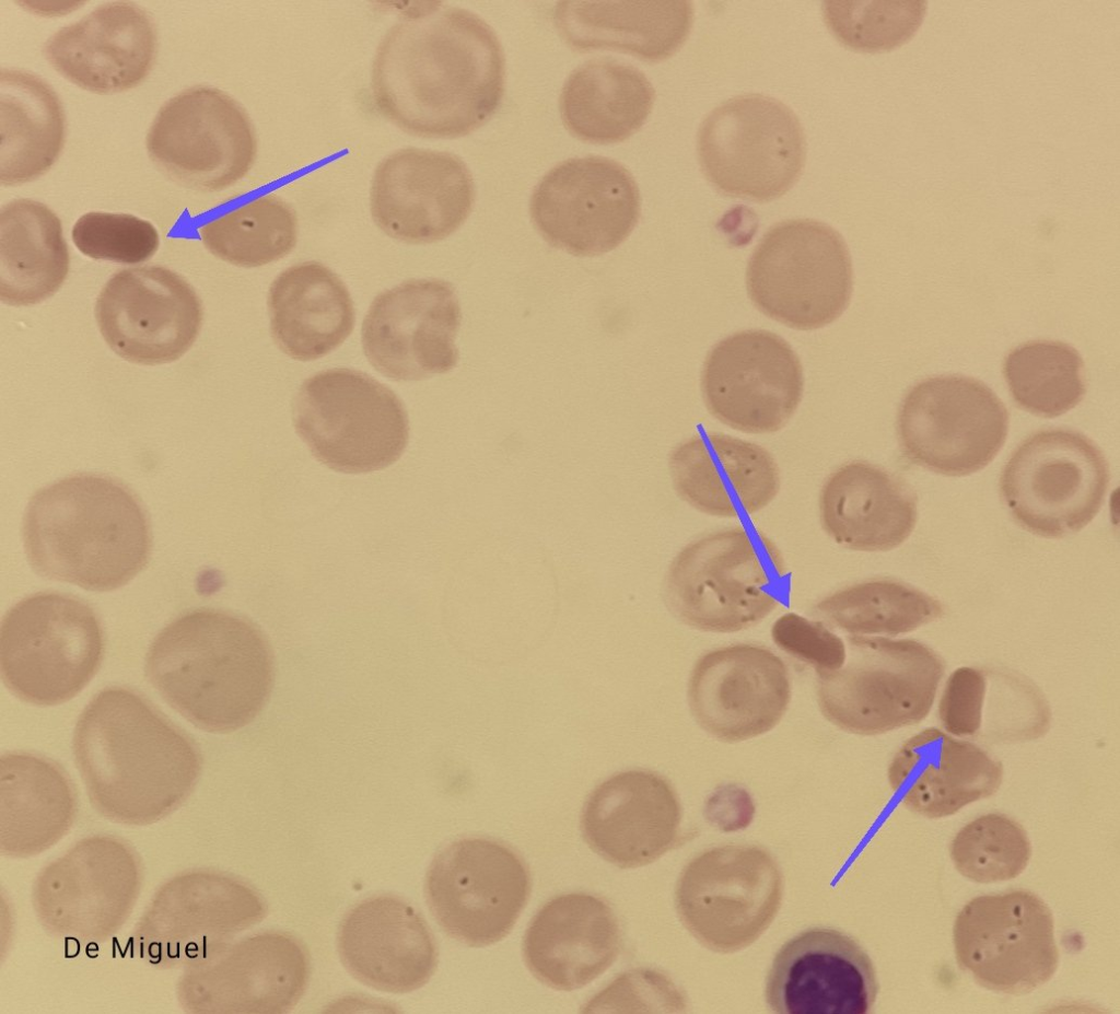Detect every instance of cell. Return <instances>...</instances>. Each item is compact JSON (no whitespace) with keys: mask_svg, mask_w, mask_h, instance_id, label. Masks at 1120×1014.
Here are the masks:
<instances>
[{"mask_svg":"<svg viewBox=\"0 0 1120 1014\" xmlns=\"http://www.w3.org/2000/svg\"><path fill=\"white\" fill-rule=\"evenodd\" d=\"M505 58L477 14L442 2L404 13L380 42L371 68L378 113L406 133L458 138L481 127L504 93Z\"/></svg>","mask_w":1120,"mask_h":1014,"instance_id":"cell-1","label":"cell"},{"mask_svg":"<svg viewBox=\"0 0 1120 1014\" xmlns=\"http://www.w3.org/2000/svg\"><path fill=\"white\" fill-rule=\"evenodd\" d=\"M73 755L95 808L137 825L175 811L192 792L202 765L190 736L124 687L102 690L82 711Z\"/></svg>","mask_w":1120,"mask_h":1014,"instance_id":"cell-2","label":"cell"},{"mask_svg":"<svg viewBox=\"0 0 1120 1014\" xmlns=\"http://www.w3.org/2000/svg\"><path fill=\"white\" fill-rule=\"evenodd\" d=\"M145 675L161 697L191 724L230 733L262 710L273 684V656L249 620L218 609H197L154 638Z\"/></svg>","mask_w":1120,"mask_h":1014,"instance_id":"cell-3","label":"cell"},{"mask_svg":"<svg viewBox=\"0 0 1120 1014\" xmlns=\"http://www.w3.org/2000/svg\"><path fill=\"white\" fill-rule=\"evenodd\" d=\"M22 537L42 576L108 592L131 581L148 563L151 532L135 494L112 478L66 477L28 501Z\"/></svg>","mask_w":1120,"mask_h":1014,"instance_id":"cell-4","label":"cell"},{"mask_svg":"<svg viewBox=\"0 0 1120 1014\" xmlns=\"http://www.w3.org/2000/svg\"><path fill=\"white\" fill-rule=\"evenodd\" d=\"M788 568L758 528L737 525L686 545L668 567L664 598L682 623L704 632L749 629L781 603Z\"/></svg>","mask_w":1120,"mask_h":1014,"instance_id":"cell-5","label":"cell"},{"mask_svg":"<svg viewBox=\"0 0 1120 1014\" xmlns=\"http://www.w3.org/2000/svg\"><path fill=\"white\" fill-rule=\"evenodd\" d=\"M843 664L817 674L822 715L844 732L877 735L918 724L930 713L943 660L913 639L847 637Z\"/></svg>","mask_w":1120,"mask_h":1014,"instance_id":"cell-6","label":"cell"},{"mask_svg":"<svg viewBox=\"0 0 1120 1014\" xmlns=\"http://www.w3.org/2000/svg\"><path fill=\"white\" fill-rule=\"evenodd\" d=\"M103 654V629L95 611L68 594L27 596L1 623L3 683L35 706H57L75 697L97 673Z\"/></svg>","mask_w":1120,"mask_h":1014,"instance_id":"cell-7","label":"cell"},{"mask_svg":"<svg viewBox=\"0 0 1120 1014\" xmlns=\"http://www.w3.org/2000/svg\"><path fill=\"white\" fill-rule=\"evenodd\" d=\"M293 422L313 456L347 474L383 469L404 453L407 411L386 385L351 369H329L306 378L293 403Z\"/></svg>","mask_w":1120,"mask_h":1014,"instance_id":"cell-8","label":"cell"},{"mask_svg":"<svg viewBox=\"0 0 1120 1014\" xmlns=\"http://www.w3.org/2000/svg\"><path fill=\"white\" fill-rule=\"evenodd\" d=\"M752 304L788 327L813 330L838 319L853 290L849 248L830 225L793 219L771 226L747 265Z\"/></svg>","mask_w":1120,"mask_h":1014,"instance_id":"cell-9","label":"cell"},{"mask_svg":"<svg viewBox=\"0 0 1120 1014\" xmlns=\"http://www.w3.org/2000/svg\"><path fill=\"white\" fill-rule=\"evenodd\" d=\"M701 171L722 194L765 202L784 195L806 160V138L795 113L759 93L728 98L700 124Z\"/></svg>","mask_w":1120,"mask_h":1014,"instance_id":"cell-10","label":"cell"},{"mask_svg":"<svg viewBox=\"0 0 1120 1014\" xmlns=\"http://www.w3.org/2000/svg\"><path fill=\"white\" fill-rule=\"evenodd\" d=\"M1108 462L1086 435L1065 429L1038 431L1012 453L1001 497L1029 533L1062 538L1078 533L1099 512L1109 486Z\"/></svg>","mask_w":1120,"mask_h":1014,"instance_id":"cell-11","label":"cell"},{"mask_svg":"<svg viewBox=\"0 0 1120 1014\" xmlns=\"http://www.w3.org/2000/svg\"><path fill=\"white\" fill-rule=\"evenodd\" d=\"M783 897L775 859L754 844H725L692 858L675 889V906L688 932L718 953L742 951L769 928Z\"/></svg>","mask_w":1120,"mask_h":1014,"instance_id":"cell-12","label":"cell"},{"mask_svg":"<svg viewBox=\"0 0 1120 1014\" xmlns=\"http://www.w3.org/2000/svg\"><path fill=\"white\" fill-rule=\"evenodd\" d=\"M1008 431V412L984 383L938 375L915 384L897 415V436L912 464L944 476L981 470L998 455Z\"/></svg>","mask_w":1120,"mask_h":1014,"instance_id":"cell-13","label":"cell"},{"mask_svg":"<svg viewBox=\"0 0 1120 1014\" xmlns=\"http://www.w3.org/2000/svg\"><path fill=\"white\" fill-rule=\"evenodd\" d=\"M145 148L153 164L173 182L199 191H219L248 173L257 138L238 102L217 88L196 85L162 105L148 130Z\"/></svg>","mask_w":1120,"mask_h":1014,"instance_id":"cell-14","label":"cell"},{"mask_svg":"<svg viewBox=\"0 0 1120 1014\" xmlns=\"http://www.w3.org/2000/svg\"><path fill=\"white\" fill-rule=\"evenodd\" d=\"M428 906L443 931L472 947L492 945L513 929L530 895V874L508 846L470 837L451 842L425 876Z\"/></svg>","mask_w":1120,"mask_h":1014,"instance_id":"cell-15","label":"cell"},{"mask_svg":"<svg viewBox=\"0 0 1120 1014\" xmlns=\"http://www.w3.org/2000/svg\"><path fill=\"white\" fill-rule=\"evenodd\" d=\"M953 942L960 969L994 992L1028 993L1059 964L1051 910L1025 889L972 898L956 917Z\"/></svg>","mask_w":1120,"mask_h":1014,"instance_id":"cell-16","label":"cell"},{"mask_svg":"<svg viewBox=\"0 0 1120 1014\" xmlns=\"http://www.w3.org/2000/svg\"><path fill=\"white\" fill-rule=\"evenodd\" d=\"M640 191L620 163L596 155L565 160L538 182L529 200L532 221L553 247L596 256L618 247L635 228Z\"/></svg>","mask_w":1120,"mask_h":1014,"instance_id":"cell-17","label":"cell"},{"mask_svg":"<svg viewBox=\"0 0 1120 1014\" xmlns=\"http://www.w3.org/2000/svg\"><path fill=\"white\" fill-rule=\"evenodd\" d=\"M804 392L801 361L779 335L750 329L720 340L707 354L701 393L720 422L749 434L781 430Z\"/></svg>","mask_w":1120,"mask_h":1014,"instance_id":"cell-18","label":"cell"},{"mask_svg":"<svg viewBox=\"0 0 1120 1014\" xmlns=\"http://www.w3.org/2000/svg\"><path fill=\"white\" fill-rule=\"evenodd\" d=\"M95 319L108 347L142 365L173 362L195 343L202 306L178 273L147 265L116 272L101 290Z\"/></svg>","mask_w":1120,"mask_h":1014,"instance_id":"cell-19","label":"cell"},{"mask_svg":"<svg viewBox=\"0 0 1120 1014\" xmlns=\"http://www.w3.org/2000/svg\"><path fill=\"white\" fill-rule=\"evenodd\" d=\"M459 325L460 307L451 283L411 279L373 300L362 323V349L382 375L419 381L455 368Z\"/></svg>","mask_w":1120,"mask_h":1014,"instance_id":"cell-20","label":"cell"},{"mask_svg":"<svg viewBox=\"0 0 1120 1014\" xmlns=\"http://www.w3.org/2000/svg\"><path fill=\"white\" fill-rule=\"evenodd\" d=\"M475 184L457 155L404 148L376 166L370 188L374 223L408 244L442 241L458 230L475 202Z\"/></svg>","mask_w":1120,"mask_h":1014,"instance_id":"cell-21","label":"cell"},{"mask_svg":"<svg viewBox=\"0 0 1120 1014\" xmlns=\"http://www.w3.org/2000/svg\"><path fill=\"white\" fill-rule=\"evenodd\" d=\"M687 697L693 719L708 734L722 742H744L781 721L791 700L790 674L766 646H721L698 658Z\"/></svg>","mask_w":1120,"mask_h":1014,"instance_id":"cell-22","label":"cell"},{"mask_svg":"<svg viewBox=\"0 0 1120 1014\" xmlns=\"http://www.w3.org/2000/svg\"><path fill=\"white\" fill-rule=\"evenodd\" d=\"M877 993L867 953L830 928L807 929L785 942L765 989L767 1004L779 1014H866Z\"/></svg>","mask_w":1120,"mask_h":1014,"instance_id":"cell-23","label":"cell"},{"mask_svg":"<svg viewBox=\"0 0 1120 1014\" xmlns=\"http://www.w3.org/2000/svg\"><path fill=\"white\" fill-rule=\"evenodd\" d=\"M156 48L149 13L135 2L112 1L55 32L43 54L67 81L105 95L139 85L154 63Z\"/></svg>","mask_w":1120,"mask_h":1014,"instance_id":"cell-24","label":"cell"},{"mask_svg":"<svg viewBox=\"0 0 1120 1014\" xmlns=\"http://www.w3.org/2000/svg\"><path fill=\"white\" fill-rule=\"evenodd\" d=\"M681 806L661 774L627 770L598 784L586 799L581 829L590 848L609 863L650 864L678 841Z\"/></svg>","mask_w":1120,"mask_h":1014,"instance_id":"cell-25","label":"cell"},{"mask_svg":"<svg viewBox=\"0 0 1120 1014\" xmlns=\"http://www.w3.org/2000/svg\"><path fill=\"white\" fill-rule=\"evenodd\" d=\"M340 959L360 982L380 991L407 993L435 971L438 948L422 916L394 895L369 897L341 920Z\"/></svg>","mask_w":1120,"mask_h":1014,"instance_id":"cell-26","label":"cell"},{"mask_svg":"<svg viewBox=\"0 0 1120 1014\" xmlns=\"http://www.w3.org/2000/svg\"><path fill=\"white\" fill-rule=\"evenodd\" d=\"M668 468L684 502L721 518L763 510L781 487L778 464L768 450L720 432L700 433L678 444L669 455Z\"/></svg>","mask_w":1120,"mask_h":1014,"instance_id":"cell-27","label":"cell"},{"mask_svg":"<svg viewBox=\"0 0 1120 1014\" xmlns=\"http://www.w3.org/2000/svg\"><path fill=\"white\" fill-rule=\"evenodd\" d=\"M621 930L612 908L584 893L557 896L533 917L523 940L529 971L559 991L580 989L616 960Z\"/></svg>","mask_w":1120,"mask_h":1014,"instance_id":"cell-28","label":"cell"},{"mask_svg":"<svg viewBox=\"0 0 1120 1014\" xmlns=\"http://www.w3.org/2000/svg\"><path fill=\"white\" fill-rule=\"evenodd\" d=\"M900 802L928 818L954 815L1000 788L1002 764L980 746L926 727L908 738L888 767Z\"/></svg>","mask_w":1120,"mask_h":1014,"instance_id":"cell-29","label":"cell"},{"mask_svg":"<svg viewBox=\"0 0 1120 1014\" xmlns=\"http://www.w3.org/2000/svg\"><path fill=\"white\" fill-rule=\"evenodd\" d=\"M201 963L197 969L206 976V1006L224 1013L289 1012L311 971L304 945L281 931L248 936Z\"/></svg>","mask_w":1120,"mask_h":1014,"instance_id":"cell-30","label":"cell"},{"mask_svg":"<svg viewBox=\"0 0 1120 1014\" xmlns=\"http://www.w3.org/2000/svg\"><path fill=\"white\" fill-rule=\"evenodd\" d=\"M825 533L850 550L888 551L917 522V496L899 476L865 461H851L825 480L818 499Z\"/></svg>","mask_w":1120,"mask_h":1014,"instance_id":"cell-31","label":"cell"},{"mask_svg":"<svg viewBox=\"0 0 1120 1014\" xmlns=\"http://www.w3.org/2000/svg\"><path fill=\"white\" fill-rule=\"evenodd\" d=\"M693 22L691 1H560L553 23L576 51L610 49L646 61L672 56Z\"/></svg>","mask_w":1120,"mask_h":1014,"instance_id":"cell-32","label":"cell"},{"mask_svg":"<svg viewBox=\"0 0 1120 1014\" xmlns=\"http://www.w3.org/2000/svg\"><path fill=\"white\" fill-rule=\"evenodd\" d=\"M267 305L275 343L298 361L327 356L354 327V306L346 284L318 261L300 263L278 275Z\"/></svg>","mask_w":1120,"mask_h":1014,"instance_id":"cell-33","label":"cell"},{"mask_svg":"<svg viewBox=\"0 0 1120 1014\" xmlns=\"http://www.w3.org/2000/svg\"><path fill=\"white\" fill-rule=\"evenodd\" d=\"M655 91L632 65L611 58L588 60L567 78L559 100L565 128L582 141L617 143L637 132L650 115Z\"/></svg>","mask_w":1120,"mask_h":1014,"instance_id":"cell-34","label":"cell"},{"mask_svg":"<svg viewBox=\"0 0 1120 1014\" xmlns=\"http://www.w3.org/2000/svg\"><path fill=\"white\" fill-rule=\"evenodd\" d=\"M0 183L37 179L62 151L66 118L57 93L42 78L20 69L0 73Z\"/></svg>","mask_w":1120,"mask_h":1014,"instance_id":"cell-35","label":"cell"},{"mask_svg":"<svg viewBox=\"0 0 1120 1014\" xmlns=\"http://www.w3.org/2000/svg\"><path fill=\"white\" fill-rule=\"evenodd\" d=\"M69 252L57 214L43 202L20 198L0 211V300L37 304L55 294L69 271Z\"/></svg>","mask_w":1120,"mask_h":1014,"instance_id":"cell-36","label":"cell"},{"mask_svg":"<svg viewBox=\"0 0 1120 1014\" xmlns=\"http://www.w3.org/2000/svg\"><path fill=\"white\" fill-rule=\"evenodd\" d=\"M0 782L2 832L54 840L71 826L75 794L56 762L31 753L5 754L0 760Z\"/></svg>","mask_w":1120,"mask_h":1014,"instance_id":"cell-37","label":"cell"},{"mask_svg":"<svg viewBox=\"0 0 1120 1014\" xmlns=\"http://www.w3.org/2000/svg\"><path fill=\"white\" fill-rule=\"evenodd\" d=\"M815 616L852 636L911 632L944 615L942 603L892 579H871L840 588L814 606Z\"/></svg>","mask_w":1120,"mask_h":1014,"instance_id":"cell-38","label":"cell"},{"mask_svg":"<svg viewBox=\"0 0 1120 1014\" xmlns=\"http://www.w3.org/2000/svg\"><path fill=\"white\" fill-rule=\"evenodd\" d=\"M197 232L217 258L255 268L280 260L293 250L298 218L282 198L267 194L205 222Z\"/></svg>","mask_w":1120,"mask_h":1014,"instance_id":"cell-39","label":"cell"},{"mask_svg":"<svg viewBox=\"0 0 1120 1014\" xmlns=\"http://www.w3.org/2000/svg\"><path fill=\"white\" fill-rule=\"evenodd\" d=\"M1003 374L1017 406L1039 417L1068 412L1086 392L1082 357L1058 340H1034L1014 348L1004 360Z\"/></svg>","mask_w":1120,"mask_h":1014,"instance_id":"cell-40","label":"cell"},{"mask_svg":"<svg viewBox=\"0 0 1120 1014\" xmlns=\"http://www.w3.org/2000/svg\"><path fill=\"white\" fill-rule=\"evenodd\" d=\"M955 869L980 884L1008 881L1027 866L1031 846L1026 830L1003 814L990 813L965 825L949 846Z\"/></svg>","mask_w":1120,"mask_h":1014,"instance_id":"cell-41","label":"cell"},{"mask_svg":"<svg viewBox=\"0 0 1120 1014\" xmlns=\"http://www.w3.org/2000/svg\"><path fill=\"white\" fill-rule=\"evenodd\" d=\"M926 1H824L822 18L844 46L862 51L895 48L920 27Z\"/></svg>","mask_w":1120,"mask_h":1014,"instance_id":"cell-42","label":"cell"},{"mask_svg":"<svg viewBox=\"0 0 1120 1014\" xmlns=\"http://www.w3.org/2000/svg\"><path fill=\"white\" fill-rule=\"evenodd\" d=\"M72 241L90 258L125 265L151 258L160 246L159 233L149 221L128 213L98 211L77 220Z\"/></svg>","mask_w":1120,"mask_h":1014,"instance_id":"cell-43","label":"cell"},{"mask_svg":"<svg viewBox=\"0 0 1120 1014\" xmlns=\"http://www.w3.org/2000/svg\"><path fill=\"white\" fill-rule=\"evenodd\" d=\"M771 638L780 650L813 666L817 674L839 668L847 656L838 634L825 623L795 613H786L773 622Z\"/></svg>","mask_w":1120,"mask_h":1014,"instance_id":"cell-44","label":"cell"},{"mask_svg":"<svg viewBox=\"0 0 1120 1014\" xmlns=\"http://www.w3.org/2000/svg\"><path fill=\"white\" fill-rule=\"evenodd\" d=\"M987 691L984 674L973 667L961 666L946 680L938 701V719L943 729L957 737L976 735L982 723Z\"/></svg>","mask_w":1120,"mask_h":1014,"instance_id":"cell-45","label":"cell"},{"mask_svg":"<svg viewBox=\"0 0 1120 1014\" xmlns=\"http://www.w3.org/2000/svg\"><path fill=\"white\" fill-rule=\"evenodd\" d=\"M65 878L71 882L63 883L60 885L62 895L70 894V898L63 899L62 904H70L69 909L72 911L79 910H113L108 906L113 902L121 905V901L130 905L129 900H124L126 897L133 899V885L130 883L121 884L117 881L118 876L114 878L113 874L109 875H79L74 873L65 874ZM115 907V905H112Z\"/></svg>","mask_w":1120,"mask_h":1014,"instance_id":"cell-46","label":"cell"}]
</instances>
